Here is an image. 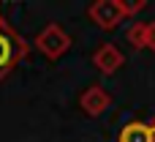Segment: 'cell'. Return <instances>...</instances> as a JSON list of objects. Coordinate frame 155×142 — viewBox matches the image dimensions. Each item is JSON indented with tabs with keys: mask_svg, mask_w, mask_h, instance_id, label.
<instances>
[{
	"mask_svg": "<svg viewBox=\"0 0 155 142\" xmlns=\"http://www.w3.org/2000/svg\"><path fill=\"white\" fill-rule=\"evenodd\" d=\"M35 47L46 55V57H60L68 47H71V36L60 30V25H46L38 36H35Z\"/></svg>",
	"mask_w": 155,
	"mask_h": 142,
	"instance_id": "6da1fadb",
	"label": "cell"
},
{
	"mask_svg": "<svg viewBox=\"0 0 155 142\" xmlns=\"http://www.w3.org/2000/svg\"><path fill=\"white\" fill-rule=\"evenodd\" d=\"M25 57V41H19L5 25H3V16H0V77L19 60Z\"/></svg>",
	"mask_w": 155,
	"mask_h": 142,
	"instance_id": "7a4b0ae2",
	"label": "cell"
},
{
	"mask_svg": "<svg viewBox=\"0 0 155 142\" xmlns=\"http://www.w3.org/2000/svg\"><path fill=\"white\" fill-rule=\"evenodd\" d=\"M125 3L120 0H98L93 8H90V19L98 25V27H117L123 19H125Z\"/></svg>",
	"mask_w": 155,
	"mask_h": 142,
	"instance_id": "3957f363",
	"label": "cell"
},
{
	"mask_svg": "<svg viewBox=\"0 0 155 142\" xmlns=\"http://www.w3.org/2000/svg\"><path fill=\"white\" fill-rule=\"evenodd\" d=\"M109 93L101 88V85H90L84 93H82V109L87 112V115H101L106 107H109Z\"/></svg>",
	"mask_w": 155,
	"mask_h": 142,
	"instance_id": "277c9868",
	"label": "cell"
},
{
	"mask_svg": "<svg viewBox=\"0 0 155 142\" xmlns=\"http://www.w3.org/2000/svg\"><path fill=\"white\" fill-rule=\"evenodd\" d=\"M117 142H155V126L142 123V120L125 123L117 134Z\"/></svg>",
	"mask_w": 155,
	"mask_h": 142,
	"instance_id": "5b68a950",
	"label": "cell"
},
{
	"mask_svg": "<svg viewBox=\"0 0 155 142\" xmlns=\"http://www.w3.org/2000/svg\"><path fill=\"white\" fill-rule=\"evenodd\" d=\"M93 63L98 66V71L112 74V71H117V68L123 66V52H120L114 44H104V47L93 55Z\"/></svg>",
	"mask_w": 155,
	"mask_h": 142,
	"instance_id": "8992f818",
	"label": "cell"
},
{
	"mask_svg": "<svg viewBox=\"0 0 155 142\" xmlns=\"http://www.w3.org/2000/svg\"><path fill=\"white\" fill-rule=\"evenodd\" d=\"M128 41H131L134 47H147V22L131 27V30H128Z\"/></svg>",
	"mask_w": 155,
	"mask_h": 142,
	"instance_id": "52a82bcc",
	"label": "cell"
},
{
	"mask_svg": "<svg viewBox=\"0 0 155 142\" xmlns=\"http://www.w3.org/2000/svg\"><path fill=\"white\" fill-rule=\"evenodd\" d=\"M147 47L155 49V22H153V25H147Z\"/></svg>",
	"mask_w": 155,
	"mask_h": 142,
	"instance_id": "ba28073f",
	"label": "cell"
}]
</instances>
